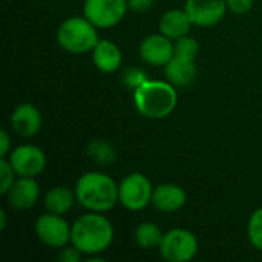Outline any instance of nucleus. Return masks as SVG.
Returning <instances> with one entry per match:
<instances>
[{
	"instance_id": "nucleus-18",
	"label": "nucleus",
	"mask_w": 262,
	"mask_h": 262,
	"mask_svg": "<svg viewBox=\"0 0 262 262\" xmlns=\"http://www.w3.org/2000/svg\"><path fill=\"white\" fill-rule=\"evenodd\" d=\"M77 201L75 190L72 192L66 186H55L49 189L43 198V206L46 212L55 213V215H64L68 213Z\"/></svg>"
},
{
	"instance_id": "nucleus-21",
	"label": "nucleus",
	"mask_w": 262,
	"mask_h": 262,
	"mask_svg": "<svg viewBox=\"0 0 262 262\" xmlns=\"http://www.w3.org/2000/svg\"><path fill=\"white\" fill-rule=\"evenodd\" d=\"M247 238L256 250L262 252V207L256 209L249 218Z\"/></svg>"
},
{
	"instance_id": "nucleus-23",
	"label": "nucleus",
	"mask_w": 262,
	"mask_h": 262,
	"mask_svg": "<svg viewBox=\"0 0 262 262\" xmlns=\"http://www.w3.org/2000/svg\"><path fill=\"white\" fill-rule=\"evenodd\" d=\"M15 180H17V173L12 169L9 160L0 158V193L5 195L9 190V187L14 184Z\"/></svg>"
},
{
	"instance_id": "nucleus-11",
	"label": "nucleus",
	"mask_w": 262,
	"mask_h": 262,
	"mask_svg": "<svg viewBox=\"0 0 262 262\" xmlns=\"http://www.w3.org/2000/svg\"><path fill=\"white\" fill-rule=\"evenodd\" d=\"M140 57L146 64L166 66L173 57V40L164 34H150L140 43Z\"/></svg>"
},
{
	"instance_id": "nucleus-22",
	"label": "nucleus",
	"mask_w": 262,
	"mask_h": 262,
	"mask_svg": "<svg viewBox=\"0 0 262 262\" xmlns=\"http://www.w3.org/2000/svg\"><path fill=\"white\" fill-rule=\"evenodd\" d=\"M198 52H200V45L196 38L190 35H184L173 41V55L184 57L189 60H196Z\"/></svg>"
},
{
	"instance_id": "nucleus-25",
	"label": "nucleus",
	"mask_w": 262,
	"mask_h": 262,
	"mask_svg": "<svg viewBox=\"0 0 262 262\" xmlns=\"http://www.w3.org/2000/svg\"><path fill=\"white\" fill-rule=\"evenodd\" d=\"M226 2L229 11H232L233 14H246L255 5V0H226Z\"/></svg>"
},
{
	"instance_id": "nucleus-27",
	"label": "nucleus",
	"mask_w": 262,
	"mask_h": 262,
	"mask_svg": "<svg viewBox=\"0 0 262 262\" xmlns=\"http://www.w3.org/2000/svg\"><path fill=\"white\" fill-rule=\"evenodd\" d=\"M155 0H127L129 9L135 11V12H144L147 9H150L154 6Z\"/></svg>"
},
{
	"instance_id": "nucleus-17",
	"label": "nucleus",
	"mask_w": 262,
	"mask_h": 262,
	"mask_svg": "<svg viewBox=\"0 0 262 262\" xmlns=\"http://www.w3.org/2000/svg\"><path fill=\"white\" fill-rule=\"evenodd\" d=\"M196 60H189L184 57L173 55L170 61L164 66V75L167 81H170L173 86L184 88L195 81L196 78Z\"/></svg>"
},
{
	"instance_id": "nucleus-10",
	"label": "nucleus",
	"mask_w": 262,
	"mask_h": 262,
	"mask_svg": "<svg viewBox=\"0 0 262 262\" xmlns=\"http://www.w3.org/2000/svg\"><path fill=\"white\" fill-rule=\"evenodd\" d=\"M184 9L195 26L209 28L218 25L229 8L226 0H186Z\"/></svg>"
},
{
	"instance_id": "nucleus-5",
	"label": "nucleus",
	"mask_w": 262,
	"mask_h": 262,
	"mask_svg": "<svg viewBox=\"0 0 262 262\" xmlns=\"http://www.w3.org/2000/svg\"><path fill=\"white\" fill-rule=\"evenodd\" d=\"M154 189L155 187L146 175L132 172L118 184V204H121L126 210L140 212L152 204Z\"/></svg>"
},
{
	"instance_id": "nucleus-2",
	"label": "nucleus",
	"mask_w": 262,
	"mask_h": 262,
	"mask_svg": "<svg viewBox=\"0 0 262 262\" xmlns=\"http://www.w3.org/2000/svg\"><path fill=\"white\" fill-rule=\"evenodd\" d=\"M77 203L88 212L104 213L118 204V184L103 172H86L75 184Z\"/></svg>"
},
{
	"instance_id": "nucleus-8",
	"label": "nucleus",
	"mask_w": 262,
	"mask_h": 262,
	"mask_svg": "<svg viewBox=\"0 0 262 262\" xmlns=\"http://www.w3.org/2000/svg\"><path fill=\"white\" fill-rule=\"evenodd\" d=\"M129 9L127 0H84L83 15L98 29L117 26Z\"/></svg>"
},
{
	"instance_id": "nucleus-19",
	"label": "nucleus",
	"mask_w": 262,
	"mask_h": 262,
	"mask_svg": "<svg viewBox=\"0 0 262 262\" xmlns=\"http://www.w3.org/2000/svg\"><path fill=\"white\" fill-rule=\"evenodd\" d=\"M163 236H164V233L161 232V229L155 223H150V221L140 223L134 232L135 243L138 244V247H141L144 250L160 247Z\"/></svg>"
},
{
	"instance_id": "nucleus-3",
	"label": "nucleus",
	"mask_w": 262,
	"mask_h": 262,
	"mask_svg": "<svg viewBox=\"0 0 262 262\" xmlns=\"http://www.w3.org/2000/svg\"><path fill=\"white\" fill-rule=\"evenodd\" d=\"M177 86L167 80H146L134 91V104L140 115L149 120H163L172 115L178 104Z\"/></svg>"
},
{
	"instance_id": "nucleus-29",
	"label": "nucleus",
	"mask_w": 262,
	"mask_h": 262,
	"mask_svg": "<svg viewBox=\"0 0 262 262\" xmlns=\"http://www.w3.org/2000/svg\"><path fill=\"white\" fill-rule=\"evenodd\" d=\"M8 226V218H6V212L5 210H0V230L3 232Z\"/></svg>"
},
{
	"instance_id": "nucleus-26",
	"label": "nucleus",
	"mask_w": 262,
	"mask_h": 262,
	"mask_svg": "<svg viewBox=\"0 0 262 262\" xmlns=\"http://www.w3.org/2000/svg\"><path fill=\"white\" fill-rule=\"evenodd\" d=\"M61 252H60V259L64 262H78L81 259V256H83V253L77 249V247H63V249H60Z\"/></svg>"
},
{
	"instance_id": "nucleus-24",
	"label": "nucleus",
	"mask_w": 262,
	"mask_h": 262,
	"mask_svg": "<svg viewBox=\"0 0 262 262\" xmlns=\"http://www.w3.org/2000/svg\"><path fill=\"white\" fill-rule=\"evenodd\" d=\"M147 80V77L144 75V72H141L140 69H130L126 72V77H124V81L129 88H132L134 91L141 86L144 81Z\"/></svg>"
},
{
	"instance_id": "nucleus-6",
	"label": "nucleus",
	"mask_w": 262,
	"mask_h": 262,
	"mask_svg": "<svg viewBox=\"0 0 262 262\" xmlns=\"http://www.w3.org/2000/svg\"><path fill=\"white\" fill-rule=\"evenodd\" d=\"M160 255L169 262H189L198 253V238L187 229H172L164 233Z\"/></svg>"
},
{
	"instance_id": "nucleus-14",
	"label": "nucleus",
	"mask_w": 262,
	"mask_h": 262,
	"mask_svg": "<svg viewBox=\"0 0 262 262\" xmlns=\"http://www.w3.org/2000/svg\"><path fill=\"white\" fill-rule=\"evenodd\" d=\"M41 114L32 103H21L11 114L12 129L23 138H29L38 134L41 129Z\"/></svg>"
},
{
	"instance_id": "nucleus-13",
	"label": "nucleus",
	"mask_w": 262,
	"mask_h": 262,
	"mask_svg": "<svg viewBox=\"0 0 262 262\" xmlns=\"http://www.w3.org/2000/svg\"><path fill=\"white\" fill-rule=\"evenodd\" d=\"M187 201L186 190L173 183H163L154 189L152 206L163 213H175L184 207Z\"/></svg>"
},
{
	"instance_id": "nucleus-16",
	"label": "nucleus",
	"mask_w": 262,
	"mask_h": 262,
	"mask_svg": "<svg viewBox=\"0 0 262 262\" xmlns=\"http://www.w3.org/2000/svg\"><path fill=\"white\" fill-rule=\"evenodd\" d=\"M193 23L186 9H169L161 15L158 21L160 32L173 41L184 35H189Z\"/></svg>"
},
{
	"instance_id": "nucleus-9",
	"label": "nucleus",
	"mask_w": 262,
	"mask_h": 262,
	"mask_svg": "<svg viewBox=\"0 0 262 262\" xmlns=\"http://www.w3.org/2000/svg\"><path fill=\"white\" fill-rule=\"evenodd\" d=\"M15 170L17 177H31L37 178L46 167L45 152L34 144H21L11 150L6 157Z\"/></svg>"
},
{
	"instance_id": "nucleus-4",
	"label": "nucleus",
	"mask_w": 262,
	"mask_h": 262,
	"mask_svg": "<svg viewBox=\"0 0 262 262\" xmlns=\"http://www.w3.org/2000/svg\"><path fill=\"white\" fill-rule=\"evenodd\" d=\"M98 41V28L84 15L68 17L57 29L58 46L75 55L92 52Z\"/></svg>"
},
{
	"instance_id": "nucleus-7",
	"label": "nucleus",
	"mask_w": 262,
	"mask_h": 262,
	"mask_svg": "<svg viewBox=\"0 0 262 262\" xmlns=\"http://www.w3.org/2000/svg\"><path fill=\"white\" fill-rule=\"evenodd\" d=\"M34 232L41 244L51 249H63L71 243L72 226L63 218V215L43 213L34 224Z\"/></svg>"
},
{
	"instance_id": "nucleus-15",
	"label": "nucleus",
	"mask_w": 262,
	"mask_h": 262,
	"mask_svg": "<svg viewBox=\"0 0 262 262\" xmlns=\"http://www.w3.org/2000/svg\"><path fill=\"white\" fill-rule=\"evenodd\" d=\"M92 61L94 66L104 74L117 72L123 64V52L118 45L111 40L100 38L97 46L92 49Z\"/></svg>"
},
{
	"instance_id": "nucleus-20",
	"label": "nucleus",
	"mask_w": 262,
	"mask_h": 262,
	"mask_svg": "<svg viewBox=\"0 0 262 262\" xmlns=\"http://www.w3.org/2000/svg\"><path fill=\"white\" fill-rule=\"evenodd\" d=\"M88 155L92 161H95L100 166H111L117 160V154L114 147L101 140H94L88 146Z\"/></svg>"
},
{
	"instance_id": "nucleus-12",
	"label": "nucleus",
	"mask_w": 262,
	"mask_h": 262,
	"mask_svg": "<svg viewBox=\"0 0 262 262\" xmlns=\"http://www.w3.org/2000/svg\"><path fill=\"white\" fill-rule=\"evenodd\" d=\"M9 207L14 210H28L35 206L40 196V186L35 178L17 177L14 184L5 193Z\"/></svg>"
},
{
	"instance_id": "nucleus-28",
	"label": "nucleus",
	"mask_w": 262,
	"mask_h": 262,
	"mask_svg": "<svg viewBox=\"0 0 262 262\" xmlns=\"http://www.w3.org/2000/svg\"><path fill=\"white\" fill-rule=\"evenodd\" d=\"M11 138H9V134L3 129L0 132V157L2 158H6L9 154H11Z\"/></svg>"
},
{
	"instance_id": "nucleus-1",
	"label": "nucleus",
	"mask_w": 262,
	"mask_h": 262,
	"mask_svg": "<svg viewBox=\"0 0 262 262\" xmlns=\"http://www.w3.org/2000/svg\"><path fill=\"white\" fill-rule=\"evenodd\" d=\"M114 226L103 213L89 212L72 224L71 244L86 256L101 255L114 243Z\"/></svg>"
}]
</instances>
